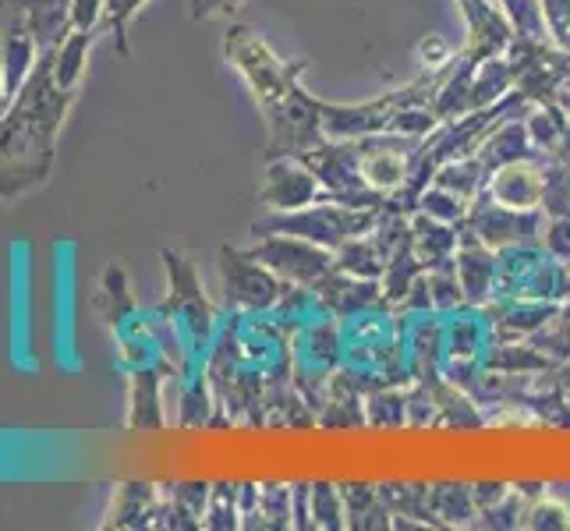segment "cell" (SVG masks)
Instances as JSON below:
<instances>
[{
    "instance_id": "cell-1",
    "label": "cell",
    "mask_w": 570,
    "mask_h": 531,
    "mask_svg": "<svg viewBox=\"0 0 570 531\" xmlns=\"http://www.w3.org/2000/svg\"><path fill=\"white\" fill-rule=\"evenodd\" d=\"M227 61L242 71L255 104L266 117V160L305 156L326 142L323 100L302 89L305 61H284L266 39L248 26H230L224 39Z\"/></svg>"
},
{
    "instance_id": "cell-2",
    "label": "cell",
    "mask_w": 570,
    "mask_h": 531,
    "mask_svg": "<svg viewBox=\"0 0 570 531\" xmlns=\"http://www.w3.org/2000/svg\"><path fill=\"white\" fill-rule=\"evenodd\" d=\"M71 96V89L57 86L53 50H47L0 117V199L4 203L22 199L50 177Z\"/></svg>"
},
{
    "instance_id": "cell-3",
    "label": "cell",
    "mask_w": 570,
    "mask_h": 531,
    "mask_svg": "<svg viewBox=\"0 0 570 531\" xmlns=\"http://www.w3.org/2000/svg\"><path fill=\"white\" fill-rule=\"evenodd\" d=\"M383 209H358V206H344V203H312L305 209L294 213H277L269 220L252 224V234H298L323 248H344L347 242L362 238V234L376 224V216Z\"/></svg>"
},
{
    "instance_id": "cell-4",
    "label": "cell",
    "mask_w": 570,
    "mask_h": 531,
    "mask_svg": "<svg viewBox=\"0 0 570 531\" xmlns=\"http://www.w3.org/2000/svg\"><path fill=\"white\" fill-rule=\"evenodd\" d=\"M248 255L269 266L284 284L298 287H316L337 269V255L316 242L298 238V234H259Z\"/></svg>"
},
{
    "instance_id": "cell-5",
    "label": "cell",
    "mask_w": 570,
    "mask_h": 531,
    "mask_svg": "<svg viewBox=\"0 0 570 531\" xmlns=\"http://www.w3.org/2000/svg\"><path fill=\"white\" fill-rule=\"evenodd\" d=\"M263 203L273 213H294L312 203H326V191L320 177L312 174L298 156H281V160H266V185H263Z\"/></svg>"
},
{
    "instance_id": "cell-6",
    "label": "cell",
    "mask_w": 570,
    "mask_h": 531,
    "mask_svg": "<svg viewBox=\"0 0 570 531\" xmlns=\"http://www.w3.org/2000/svg\"><path fill=\"white\" fill-rule=\"evenodd\" d=\"M220 269H224V287L227 298L234 305L245 308H266L281 298L284 281L273 273L269 266H263L259 259H252L248 252L238 248H224L220 252Z\"/></svg>"
},
{
    "instance_id": "cell-7",
    "label": "cell",
    "mask_w": 570,
    "mask_h": 531,
    "mask_svg": "<svg viewBox=\"0 0 570 531\" xmlns=\"http://www.w3.org/2000/svg\"><path fill=\"white\" fill-rule=\"evenodd\" d=\"M458 4L468 22V36H471L464 57H471V61H489V57H500L514 43L518 29L497 0H458Z\"/></svg>"
},
{
    "instance_id": "cell-8",
    "label": "cell",
    "mask_w": 570,
    "mask_h": 531,
    "mask_svg": "<svg viewBox=\"0 0 570 531\" xmlns=\"http://www.w3.org/2000/svg\"><path fill=\"white\" fill-rule=\"evenodd\" d=\"M542 174H546L542 156L507 164V167L493 170V181L485 185V195L507 209H521V213L539 209L542 206Z\"/></svg>"
},
{
    "instance_id": "cell-9",
    "label": "cell",
    "mask_w": 570,
    "mask_h": 531,
    "mask_svg": "<svg viewBox=\"0 0 570 531\" xmlns=\"http://www.w3.org/2000/svg\"><path fill=\"white\" fill-rule=\"evenodd\" d=\"M489 199V195H485ZM468 234H475V242L485 248H500V245H514V242H532L535 234V209H507L500 203L489 199V206H479L468 216Z\"/></svg>"
},
{
    "instance_id": "cell-10",
    "label": "cell",
    "mask_w": 570,
    "mask_h": 531,
    "mask_svg": "<svg viewBox=\"0 0 570 531\" xmlns=\"http://www.w3.org/2000/svg\"><path fill=\"white\" fill-rule=\"evenodd\" d=\"M26 14V26L36 36L39 50H57L65 43V36L75 29L71 22V4L75 0H18Z\"/></svg>"
},
{
    "instance_id": "cell-11",
    "label": "cell",
    "mask_w": 570,
    "mask_h": 531,
    "mask_svg": "<svg viewBox=\"0 0 570 531\" xmlns=\"http://www.w3.org/2000/svg\"><path fill=\"white\" fill-rule=\"evenodd\" d=\"M479 160L485 164V170L493 174L507 164H518V160H532V156H542L532 146V135H528V125H514V121H503L500 128H493V135L479 146Z\"/></svg>"
},
{
    "instance_id": "cell-12",
    "label": "cell",
    "mask_w": 570,
    "mask_h": 531,
    "mask_svg": "<svg viewBox=\"0 0 570 531\" xmlns=\"http://www.w3.org/2000/svg\"><path fill=\"white\" fill-rule=\"evenodd\" d=\"M104 29H71L65 36V43L53 50V78L61 89H78V82H82V71L89 65V50L96 43V36H100Z\"/></svg>"
},
{
    "instance_id": "cell-13",
    "label": "cell",
    "mask_w": 570,
    "mask_h": 531,
    "mask_svg": "<svg viewBox=\"0 0 570 531\" xmlns=\"http://www.w3.org/2000/svg\"><path fill=\"white\" fill-rule=\"evenodd\" d=\"M156 514V489L146 482H128L117 489L114 496V510H110V521L117 528H139Z\"/></svg>"
},
{
    "instance_id": "cell-14",
    "label": "cell",
    "mask_w": 570,
    "mask_h": 531,
    "mask_svg": "<svg viewBox=\"0 0 570 531\" xmlns=\"http://www.w3.org/2000/svg\"><path fill=\"white\" fill-rule=\"evenodd\" d=\"M458 281H461V291H468L471 302H482L485 291H489V273H493V255L485 252L482 242H471L468 238V248L458 252Z\"/></svg>"
},
{
    "instance_id": "cell-15",
    "label": "cell",
    "mask_w": 570,
    "mask_h": 531,
    "mask_svg": "<svg viewBox=\"0 0 570 531\" xmlns=\"http://www.w3.org/2000/svg\"><path fill=\"white\" fill-rule=\"evenodd\" d=\"M570 114L560 104H542L532 117H528V135H532V146L542 156H557L560 142H563V131H567Z\"/></svg>"
},
{
    "instance_id": "cell-16",
    "label": "cell",
    "mask_w": 570,
    "mask_h": 531,
    "mask_svg": "<svg viewBox=\"0 0 570 531\" xmlns=\"http://www.w3.org/2000/svg\"><path fill=\"white\" fill-rule=\"evenodd\" d=\"M131 425L156 429L160 425V397H156V372H139L131 386Z\"/></svg>"
},
{
    "instance_id": "cell-17",
    "label": "cell",
    "mask_w": 570,
    "mask_h": 531,
    "mask_svg": "<svg viewBox=\"0 0 570 531\" xmlns=\"http://www.w3.org/2000/svg\"><path fill=\"white\" fill-rule=\"evenodd\" d=\"M497 4L507 11V18L514 22L518 36L528 39H549V26H546V14L539 0H497Z\"/></svg>"
},
{
    "instance_id": "cell-18",
    "label": "cell",
    "mask_w": 570,
    "mask_h": 531,
    "mask_svg": "<svg viewBox=\"0 0 570 531\" xmlns=\"http://www.w3.org/2000/svg\"><path fill=\"white\" fill-rule=\"evenodd\" d=\"M341 489H333L326 482H316L312 485V518H316V524L323 528H341L344 521V503H341Z\"/></svg>"
},
{
    "instance_id": "cell-19",
    "label": "cell",
    "mask_w": 570,
    "mask_h": 531,
    "mask_svg": "<svg viewBox=\"0 0 570 531\" xmlns=\"http://www.w3.org/2000/svg\"><path fill=\"white\" fill-rule=\"evenodd\" d=\"M146 4V0H107V14H104V29L114 36L117 50H121V57H128V22L135 18V11H139Z\"/></svg>"
},
{
    "instance_id": "cell-20",
    "label": "cell",
    "mask_w": 570,
    "mask_h": 531,
    "mask_svg": "<svg viewBox=\"0 0 570 531\" xmlns=\"http://www.w3.org/2000/svg\"><path fill=\"white\" fill-rule=\"evenodd\" d=\"M107 0H75L71 4V22L75 29H104Z\"/></svg>"
},
{
    "instance_id": "cell-21",
    "label": "cell",
    "mask_w": 570,
    "mask_h": 531,
    "mask_svg": "<svg viewBox=\"0 0 570 531\" xmlns=\"http://www.w3.org/2000/svg\"><path fill=\"white\" fill-rule=\"evenodd\" d=\"M546 245L553 248L560 259H570V216H549Z\"/></svg>"
},
{
    "instance_id": "cell-22",
    "label": "cell",
    "mask_w": 570,
    "mask_h": 531,
    "mask_svg": "<svg viewBox=\"0 0 570 531\" xmlns=\"http://www.w3.org/2000/svg\"><path fill=\"white\" fill-rule=\"evenodd\" d=\"M242 0H191V18L199 22V18H213L220 11H234Z\"/></svg>"
},
{
    "instance_id": "cell-23",
    "label": "cell",
    "mask_w": 570,
    "mask_h": 531,
    "mask_svg": "<svg viewBox=\"0 0 570 531\" xmlns=\"http://www.w3.org/2000/svg\"><path fill=\"white\" fill-rule=\"evenodd\" d=\"M8 104H11V96H8V86H4V50H0V117H4Z\"/></svg>"
},
{
    "instance_id": "cell-24",
    "label": "cell",
    "mask_w": 570,
    "mask_h": 531,
    "mask_svg": "<svg viewBox=\"0 0 570 531\" xmlns=\"http://www.w3.org/2000/svg\"><path fill=\"white\" fill-rule=\"evenodd\" d=\"M553 160H563V164H570V121H567L563 142H560V149H557V156H553Z\"/></svg>"
}]
</instances>
